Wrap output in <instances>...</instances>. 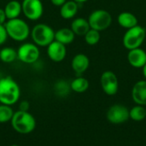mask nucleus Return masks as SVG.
<instances>
[{"label":"nucleus","mask_w":146,"mask_h":146,"mask_svg":"<svg viewBox=\"0 0 146 146\" xmlns=\"http://www.w3.org/2000/svg\"><path fill=\"white\" fill-rule=\"evenodd\" d=\"M21 96L20 86L11 77L0 79V103L5 105H13L18 102Z\"/></svg>","instance_id":"f257e3e1"},{"label":"nucleus","mask_w":146,"mask_h":146,"mask_svg":"<svg viewBox=\"0 0 146 146\" xmlns=\"http://www.w3.org/2000/svg\"><path fill=\"white\" fill-rule=\"evenodd\" d=\"M8 36L15 41H24L31 34L28 24L20 18L7 20L4 24Z\"/></svg>","instance_id":"f03ea898"},{"label":"nucleus","mask_w":146,"mask_h":146,"mask_svg":"<svg viewBox=\"0 0 146 146\" xmlns=\"http://www.w3.org/2000/svg\"><path fill=\"white\" fill-rule=\"evenodd\" d=\"M10 122L12 127L21 134L32 133L36 127L35 118L28 111L18 110L15 112Z\"/></svg>","instance_id":"7ed1b4c3"},{"label":"nucleus","mask_w":146,"mask_h":146,"mask_svg":"<svg viewBox=\"0 0 146 146\" xmlns=\"http://www.w3.org/2000/svg\"><path fill=\"white\" fill-rule=\"evenodd\" d=\"M31 37L33 43L40 47H47L55 40V31L47 24L38 23L31 30Z\"/></svg>","instance_id":"20e7f679"},{"label":"nucleus","mask_w":146,"mask_h":146,"mask_svg":"<svg viewBox=\"0 0 146 146\" xmlns=\"http://www.w3.org/2000/svg\"><path fill=\"white\" fill-rule=\"evenodd\" d=\"M146 38V30L139 25L127 29L123 35V46L128 50L139 48Z\"/></svg>","instance_id":"39448f33"},{"label":"nucleus","mask_w":146,"mask_h":146,"mask_svg":"<svg viewBox=\"0 0 146 146\" xmlns=\"http://www.w3.org/2000/svg\"><path fill=\"white\" fill-rule=\"evenodd\" d=\"M88 22L91 28L101 32L110 27L112 23V16L110 13L105 9H96L90 14Z\"/></svg>","instance_id":"423d86ee"},{"label":"nucleus","mask_w":146,"mask_h":146,"mask_svg":"<svg viewBox=\"0 0 146 146\" xmlns=\"http://www.w3.org/2000/svg\"><path fill=\"white\" fill-rule=\"evenodd\" d=\"M40 56L38 46L33 43H24L17 50V58L27 64H33Z\"/></svg>","instance_id":"0eeeda50"},{"label":"nucleus","mask_w":146,"mask_h":146,"mask_svg":"<svg viewBox=\"0 0 146 146\" xmlns=\"http://www.w3.org/2000/svg\"><path fill=\"white\" fill-rule=\"evenodd\" d=\"M21 8L23 15L30 21L40 19L44 13V6L41 0H23Z\"/></svg>","instance_id":"6e6552de"},{"label":"nucleus","mask_w":146,"mask_h":146,"mask_svg":"<svg viewBox=\"0 0 146 146\" xmlns=\"http://www.w3.org/2000/svg\"><path fill=\"white\" fill-rule=\"evenodd\" d=\"M129 110L122 104H114L107 111V119L110 123L121 124L128 121Z\"/></svg>","instance_id":"1a4fd4ad"},{"label":"nucleus","mask_w":146,"mask_h":146,"mask_svg":"<svg viewBox=\"0 0 146 146\" xmlns=\"http://www.w3.org/2000/svg\"><path fill=\"white\" fill-rule=\"evenodd\" d=\"M101 86L105 94L115 95L119 89V81L116 74L112 71H105L101 75Z\"/></svg>","instance_id":"9d476101"},{"label":"nucleus","mask_w":146,"mask_h":146,"mask_svg":"<svg viewBox=\"0 0 146 146\" xmlns=\"http://www.w3.org/2000/svg\"><path fill=\"white\" fill-rule=\"evenodd\" d=\"M47 55L51 61L55 62H60L66 57V45L56 40H54L47 46Z\"/></svg>","instance_id":"9b49d317"},{"label":"nucleus","mask_w":146,"mask_h":146,"mask_svg":"<svg viewBox=\"0 0 146 146\" xmlns=\"http://www.w3.org/2000/svg\"><path fill=\"white\" fill-rule=\"evenodd\" d=\"M129 64L135 68H142L146 64V52L139 48L130 50L127 54Z\"/></svg>","instance_id":"f8f14e48"},{"label":"nucleus","mask_w":146,"mask_h":146,"mask_svg":"<svg viewBox=\"0 0 146 146\" xmlns=\"http://www.w3.org/2000/svg\"><path fill=\"white\" fill-rule=\"evenodd\" d=\"M90 60L88 56L83 53H79L75 55L71 62V66L74 72L77 76H80L83 74L89 68Z\"/></svg>","instance_id":"ddd939ff"},{"label":"nucleus","mask_w":146,"mask_h":146,"mask_svg":"<svg viewBox=\"0 0 146 146\" xmlns=\"http://www.w3.org/2000/svg\"><path fill=\"white\" fill-rule=\"evenodd\" d=\"M132 98L138 105H146V80H139L134 84Z\"/></svg>","instance_id":"4468645a"},{"label":"nucleus","mask_w":146,"mask_h":146,"mask_svg":"<svg viewBox=\"0 0 146 146\" xmlns=\"http://www.w3.org/2000/svg\"><path fill=\"white\" fill-rule=\"evenodd\" d=\"M117 21L121 27L127 30L139 25L138 19L135 16V15L128 11H124L119 14L117 17Z\"/></svg>","instance_id":"2eb2a0df"},{"label":"nucleus","mask_w":146,"mask_h":146,"mask_svg":"<svg viewBox=\"0 0 146 146\" xmlns=\"http://www.w3.org/2000/svg\"><path fill=\"white\" fill-rule=\"evenodd\" d=\"M70 28L72 29V31L74 33L75 35L85 36L86 33L91 29V27L88 22V20L82 18V17H78V18H75L71 22Z\"/></svg>","instance_id":"dca6fc26"},{"label":"nucleus","mask_w":146,"mask_h":146,"mask_svg":"<svg viewBox=\"0 0 146 146\" xmlns=\"http://www.w3.org/2000/svg\"><path fill=\"white\" fill-rule=\"evenodd\" d=\"M79 9V3L74 0L67 1L60 7V15L63 19L69 20L74 18Z\"/></svg>","instance_id":"f3484780"},{"label":"nucleus","mask_w":146,"mask_h":146,"mask_svg":"<svg viewBox=\"0 0 146 146\" xmlns=\"http://www.w3.org/2000/svg\"><path fill=\"white\" fill-rule=\"evenodd\" d=\"M3 9L6 15L7 20L19 18V15H21V13H22L21 3H20L17 0H11L6 3Z\"/></svg>","instance_id":"a211bd4d"},{"label":"nucleus","mask_w":146,"mask_h":146,"mask_svg":"<svg viewBox=\"0 0 146 146\" xmlns=\"http://www.w3.org/2000/svg\"><path fill=\"white\" fill-rule=\"evenodd\" d=\"M74 38H75V34L71 28L62 27L58 29L56 32H55V40L65 45L73 43Z\"/></svg>","instance_id":"6ab92c4d"},{"label":"nucleus","mask_w":146,"mask_h":146,"mask_svg":"<svg viewBox=\"0 0 146 146\" xmlns=\"http://www.w3.org/2000/svg\"><path fill=\"white\" fill-rule=\"evenodd\" d=\"M71 90L77 93H82L87 91L89 88V81L87 79L82 76H77L74 80H72L70 83Z\"/></svg>","instance_id":"aec40b11"},{"label":"nucleus","mask_w":146,"mask_h":146,"mask_svg":"<svg viewBox=\"0 0 146 146\" xmlns=\"http://www.w3.org/2000/svg\"><path fill=\"white\" fill-rule=\"evenodd\" d=\"M17 58V50L12 47H4L0 50V60L4 63H11Z\"/></svg>","instance_id":"412c9836"},{"label":"nucleus","mask_w":146,"mask_h":146,"mask_svg":"<svg viewBox=\"0 0 146 146\" xmlns=\"http://www.w3.org/2000/svg\"><path fill=\"white\" fill-rule=\"evenodd\" d=\"M54 91L55 93L59 97H66L69 94L71 90L70 84L64 80H59L55 83L54 86Z\"/></svg>","instance_id":"4be33fe9"},{"label":"nucleus","mask_w":146,"mask_h":146,"mask_svg":"<svg viewBox=\"0 0 146 146\" xmlns=\"http://www.w3.org/2000/svg\"><path fill=\"white\" fill-rule=\"evenodd\" d=\"M129 116L135 121H141L146 117L145 108L142 105H137L133 107L129 110Z\"/></svg>","instance_id":"5701e85b"},{"label":"nucleus","mask_w":146,"mask_h":146,"mask_svg":"<svg viewBox=\"0 0 146 146\" xmlns=\"http://www.w3.org/2000/svg\"><path fill=\"white\" fill-rule=\"evenodd\" d=\"M14 111L9 105L0 104V123H5L10 121L13 115Z\"/></svg>","instance_id":"b1692460"},{"label":"nucleus","mask_w":146,"mask_h":146,"mask_svg":"<svg viewBox=\"0 0 146 146\" xmlns=\"http://www.w3.org/2000/svg\"><path fill=\"white\" fill-rule=\"evenodd\" d=\"M85 37V41L87 44L89 45H95L100 41V32L97 31L95 29L91 28L84 36Z\"/></svg>","instance_id":"393cba45"},{"label":"nucleus","mask_w":146,"mask_h":146,"mask_svg":"<svg viewBox=\"0 0 146 146\" xmlns=\"http://www.w3.org/2000/svg\"><path fill=\"white\" fill-rule=\"evenodd\" d=\"M8 37L9 36L4 25H0V45L3 44L6 42Z\"/></svg>","instance_id":"a878e982"},{"label":"nucleus","mask_w":146,"mask_h":146,"mask_svg":"<svg viewBox=\"0 0 146 146\" xmlns=\"http://www.w3.org/2000/svg\"><path fill=\"white\" fill-rule=\"evenodd\" d=\"M28 110H29V103L27 101H22V102H21L20 106H19V110H21V111H28Z\"/></svg>","instance_id":"bb28decb"},{"label":"nucleus","mask_w":146,"mask_h":146,"mask_svg":"<svg viewBox=\"0 0 146 146\" xmlns=\"http://www.w3.org/2000/svg\"><path fill=\"white\" fill-rule=\"evenodd\" d=\"M7 17L3 9H0V25H4L7 21Z\"/></svg>","instance_id":"cd10ccee"},{"label":"nucleus","mask_w":146,"mask_h":146,"mask_svg":"<svg viewBox=\"0 0 146 146\" xmlns=\"http://www.w3.org/2000/svg\"><path fill=\"white\" fill-rule=\"evenodd\" d=\"M50 2L53 5L56 7H61L62 4H64L67 2V0H50Z\"/></svg>","instance_id":"c85d7f7f"},{"label":"nucleus","mask_w":146,"mask_h":146,"mask_svg":"<svg viewBox=\"0 0 146 146\" xmlns=\"http://www.w3.org/2000/svg\"><path fill=\"white\" fill-rule=\"evenodd\" d=\"M142 70H143V75H144V77L146 79V64L142 68Z\"/></svg>","instance_id":"c756f323"},{"label":"nucleus","mask_w":146,"mask_h":146,"mask_svg":"<svg viewBox=\"0 0 146 146\" xmlns=\"http://www.w3.org/2000/svg\"><path fill=\"white\" fill-rule=\"evenodd\" d=\"M74 1H75V2L78 3H86V2L88 1V0H74Z\"/></svg>","instance_id":"7c9ffc66"},{"label":"nucleus","mask_w":146,"mask_h":146,"mask_svg":"<svg viewBox=\"0 0 146 146\" xmlns=\"http://www.w3.org/2000/svg\"><path fill=\"white\" fill-rule=\"evenodd\" d=\"M10 146H19V145H10Z\"/></svg>","instance_id":"2f4dec72"},{"label":"nucleus","mask_w":146,"mask_h":146,"mask_svg":"<svg viewBox=\"0 0 146 146\" xmlns=\"http://www.w3.org/2000/svg\"><path fill=\"white\" fill-rule=\"evenodd\" d=\"M145 110H146V108H145Z\"/></svg>","instance_id":"473e14b6"}]
</instances>
